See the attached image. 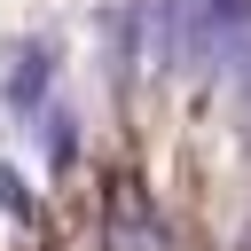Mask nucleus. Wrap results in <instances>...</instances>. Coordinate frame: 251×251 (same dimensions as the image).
I'll return each mask as SVG.
<instances>
[{"mask_svg": "<svg viewBox=\"0 0 251 251\" xmlns=\"http://www.w3.org/2000/svg\"><path fill=\"white\" fill-rule=\"evenodd\" d=\"M173 39L165 55L173 63H227L243 55V31H251V0H157Z\"/></svg>", "mask_w": 251, "mask_h": 251, "instance_id": "nucleus-1", "label": "nucleus"}, {"mask_svg": "<svg viewBox=\"0 0 251 251\" xmlns=\"http://www.w3.org/2000/svg\"><path fill=\"white\" fill-rule=\"evenodd\" d=\"M110 251H173V243H165V227L141 196H118L110 204Z\"/></svg>", "mask_w": 251, "mask_h": 251, "instance_id": "nucleus-2", "label": "nucleus"}, {"mask_svg": "<svg viewBox=\"0 0 251 251\" xmlns=\"http://www.w3.org/2000/svg\"><path fill=\"white\" fill-rule=\"evenodd\" d=\"M235 118H243V133H251V55H243V71H235Z\"/></svg>", "mask_w": 251, "mask_h": 251, "instance_id": "nucleus-3", "label": "nucleus"}]
</instances>
